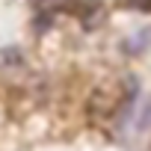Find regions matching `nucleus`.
<instances>
[{
	"mask_svg": "<svg viewBox=\"0 0 151 151\" xmlns=\"http://www.w3.org/2000/svg\"><path fill=\"white\" fill-rule=\"evenodd\" d=\"M77 18H80V27L83 30H98L104 24V3H101V0L80 3L77 6Z\"/></svg>",
	"mask_w": 151,
	"mask_h": 151,
	"instance_id": "1",
	"label": "nucleus"
},
{
	"mask_svg": "<svg viewBox=\"0 0 151 151\" xmlns=\"http://www.w3.org/2000/svg\"><path fill=\"white\" fill-rule=\"evenodd\" d=\"M33 3H36V9L39 12H65V9H74V6H77L80 3V0H33Z\"/></svg>",
	"mask_w": 151,
	"mask_h": 151,
	"instance_id": "2",
	"label": "nucleus"
},
{
	"mask_svg": "<svg viewBox=\"0 0 151 151\" xmlns=\"http://www.w3.org/2000/svg\"><path fill=\"white\" fill-rule=\"evenodd\" d=\"M130 9H139V12H151V0H124Z\"/></svg>",
	"mask_w": 151,
	"mask_h": 151,
	"instance_id": "3",
	"label": "nucleus"
},
{
	"mask_svg": "<svg viewBox=\"0 0 151 151\" xmlns=\"http://www.w3.org/2000/svg\"><path fill=\"white\" fill-rule=\"evenodd\" d=\"M148 124H151V104L145 107V116L139 119V127H148Z\"/></svg>",
	"mask_w": 151,
	"mask_h": 151,
	"instance_id": "4",
	"label": "nucleus"
}]
</instances>
